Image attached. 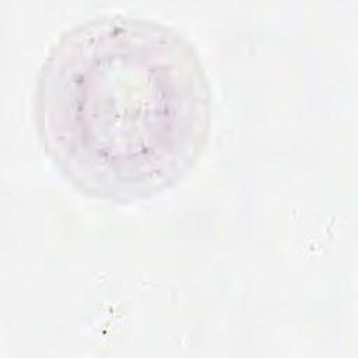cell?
Here are the masks:
<instances>
[{
	"label": "cell",
	"mask_w": 358,
	"mask_h": 358,
	"mask_svg": "<svg viewBox=\"0 0 358 358\" xmlns=\"http://www.w3.org/2000/svg\"><path fill=\"white\" fill-rule=\"evenodd\" d=\"M34 115L48 158L74 189L129 203L173 186L200 159L211 88L180 31L103 14L53 43L38 73Z\"/></svg>",
	"instance_id": "1"
}]
</instances>
